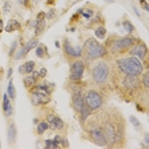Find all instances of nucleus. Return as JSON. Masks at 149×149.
Masks as SVG:
<instances>
[{"label":"nucleus","mask_w":149,"mask_h":149,"mask_svg":"<svg viewBox=\"0 0 149 149\" xmlns=\"http://www.w3.org/2000/svg\"><path fill=\"white\" fill-rule=\"evenodd\" d=\"M117 65L120 68V70L126 75H138L143 72V64L136 57H124L117 61Z\"/></svg>","instance_id":"1"},{"label":"nucleus","mask_w":149,"mask_h":149,"mask_svg":"<svg viewBox=\"0 0 149 149\" xmlns=\"http://www.w3.org/2000/svg\"><path fill=\"white\" fill-rule=\"evenodd\" d=\"M84 49L88 54V57L91 59H97V57H101L106 54V50H104L103 46H101L94 38H89L84 45Z\"/></svg>","instance_id":"2"},{"label":"nucleus","mask_w":149,"mask_h":149,"mask_svg":"<svg viewBox=\"0 0 149 149\" xmlns=\"http://www.w3.org/2000/svg\"><path fill=\"white\" fill-rule=\"evenodd\" d=\"M108 72H110V69H108L107 64H104V63L97 64V65L93 68V73H92V77H93L94 82L103 83L104 80L107 79V77H108Z\"/></svg>","instance_id":"3"},{"label":"nucleus","mask_w":149,"mask_h":149,"mask_svg":"<svg viewBox=\"0 0 149 149\" xmlns=\"http://www.w3.org/2000/svg\"><path fill=\"white\" fill-rule=\"evenodd\" d=\"M86 102H87V106L89 107L91 110H97V108H100L102 106V97L97 92H94V91H89V92L87 93Z\"/></svg>","instance_id":"4"},{"label":"nucleus","mask_w":149,"mask_h":149,"mask_svg":"<svg viewBox=\"0 0 149 149\" xmlns=\"http://www.w3.org/2000/svg\"><path fill=\"white\" fill-rule=\"evenodd\" d=\"M84 73V64L83 61L78 60L72 65V69H70V79L77 82V80H80V78L83 77Z\"/></svg>","instance_id":"5"},{"label":"nucleus","mask_w":149,"mask_h":149,"mask_svg":"<svg viewBox=\"0 0 149 149\" xmlns=\"http://www.w3.org/2000/svg\"><path fill=\"white\" fill-rule=\"evenodd\" d=\"M134 43V38L133 37H124V38L116 40L112 45V50L113 51H121L124 49H127Z\"/></svg>","instance_id":"6"},{"label":"nucleus","mask_w":149,"mask_h":149,"mask_svg":"<svg viewBox=\"0 0 149 149\" xmlns=\"http://www.w3.org/2000/svg\"><path fill=\"white\" fill-rule=\"evenodd\" d=\"M37 43H38V41H37L36 38H32V40H29V41L27 42L26 45L22 47V49H19V51L15 54V60H19V59H21V57L26 56L27 54H28L29 51H31L32 49H35V47L37 46Z\"/></svg>","instance_id":"7"},{"label":"nucleus","mask_w":149,"mask_h":149,"mask_svg":"<svg viewBox=\"0 0 149 149\" xmlns=\"http://www.w3.org/2000/svg\"><path fill=\"white\" fill-rule=\"evenodd\" d=\"M91 136H92V139L96 141L98 145H101V147L106 145V138H104V133H103V130L101 127L92 129V130H91Z\"/></svg>","instance_id":"8"},{"label":"nucleus","mask_w":149,"mask_h":149,"mask_svg":"<svg viewBox=\"0 0 149 149\" xmlns=\"http://www.w3.org/2000/svg\"><path fill=\"white\" fill-rule=\"evenodd\" d=\"M103 133H104L106 141H116V139H117V130H116V127H115L112 124L107 123L106 126H104Z\"/></svg>","instance_id":"9"},{"label":"nucleus","mask_w":149,"mask_h":149,"mask_svg":"<svg viewBox=\"0 0 149 149\" xmlns=\"http://www.w3.org/2000/svg\"><path fill=\"white\" fill-rule=\"evenodd\" d=\"M139 84H140V82H139L138 75H126L124 79V87L127 89H136Z\"/></svg>","instance_id":"10"},{"label":"nucleus","mask_w":149,"mask_h":149,"mask_svg":"<svg viewBox=\"0 0 149 149\" xmlns=\"http://www.w3.org/2000/svg\"><path fill=\"white\" fill-rule=\"evenodd\" d=\"M49 102H50V97L47 96V94L33 92V94H32V103L33 104H45Z\"/></svg>","instance_id":"11"},{"label":"nucleus","mask_w":149,"mask_h":149,"mask_svg":"<svg viewBox=\"0 0 149 149\" xmlns=\"http://www.w3.org/2000/svg\"><path fill=\"white\" fill-rule=\"evenodd\" d=\"M131 55L136 56L138 59H144L147 55V46L145 45H136L131 49Z\"/></svg>","instance_id":"12"},{"label":"nucleus","mask_w":149,"mask_h":149,"mask_svg":"<svg viewBox=\"0 0 149 149\" xmlns=\"http://www.w3.org/2000/svg\"><path fill=\"white\" fill-rule=\"evenodd\" d=\"M47 120H49V126L51 129H63L64 127V123L60 117L54 116V115H49Z\"/></svg>","instance_id":"13"},{"label":"nucleus","mask_w":149,"mask_h":149,"mask_svg":"<svg viewBox=\"0 0 149 149\" xmlns=\"http://www.w3.org/2000/svg\"><path fill=\"white\" fill-rule=\"evenodd\" d=\"M83 104H84V98L82 96V93L77 92L75 94H74V98H73V106H74V108H75L78 112H80Z\"/></svg>","instance_id":"14"},{"label":"nucleus","mask_w":149,"mask_h":149,"mask_svg":"<svg viewBox=\"0 0 149 149\" xmlns=\"http://www.w3.org/2000/svg\"><path fill=\"white\" fill-rule=\"evenodd\" d=\"M18 29H21V23L18 21H15V19L8 21L6 26L4 27V31H6V32H14V31H18Z\"/></svg>","instance_id":"15"},{"label":"nucleus","mask_w":149,"mask_h":149,"mask_svg":"<svg viewBox=\"0 0 149 149\" xmlns=\"http://www.w3.org/2000/svg\"><path fill=\"white\" fill-rule=\"evenodd\" d=\"M3 108H4V113L6 115V116H12L13 107L10 104V101H9L8 94H4V97H3Z\"/></svg>","instance_id":"16"},{"label":"nucleus","mask_w":149,"mask_h":149,"mask_svg":"<svg viewBox=\"0 0 149 149\" xmlns=\"http://www.w3.org/2000/svg\"><path fill=\"white\" fill-rule=\"evenodd\" d=\"M33 69H35V63H33V61H27L26 64H23V65L19 68V73L29 74V73L33 72Z\"/></svg>","instance_id":"17"},{"label":"nucleus","mask_w":149,"mask_h":149,"mask_svg":"<svg viewBox=\"0 0 149 149\" xmlns=\"http://www.w3.org/2000/svg\"><path fill=\"white\" fill-rule=\"evenodd\" d=\"M35 49H36V55L38 57H45L46 56L47 49H46L45 45H38V46H36Z\"/></svg>","instance_id":"18"},{"label":"nucleus","mask_w":149,"mask_h":149,"mask_svg":"<svg viewBox=\"0 0 149 149\" xmlns=\"http://www.w3.org/2000/svg\"><path fill=\"white\" fill-rule=\"evenodd\" d=\"M15 135H17V130H15V125L12 124L10 126H9V130H8V139L9 141H14L15 140Z\"/></svg>","instance_id":"19"},{"label":"nucleus","mask_w":149,"mask_h":149,"mask_svg":"<svg viewBox=\"0 0 149 149\" xmlns=\"http://www.w3.org/2000/svg\"><path fill=\"white\" fill-rule=\"evenodd\" d=\"M8 97L14 100L15 98V89H14V86H13V80L10 79L9 80V84H8Z\"/></svg>","instance_id":"20"},{"label":"nucleus","mask_w":149,"mask_h":149,"mask_svg":"<svg viewBox=\"0 0 149 149\" xmlns=\"http://www.w3.org/2000/svg\"><path fill=\"white\" fill-rule=\"evenodd\" d=\"M80 113H82V121H86V120H87V117L89 116V113H91L89 107L86 106V104H83L82 110H80Z\"/></svg>","instance_id":"21"},{"label":"nucleus","mask_w":149,"mask_h":149,"mask_svg":"<svg viewBox=\"0 0 149 149\" xmlns=\"http://www.w3.org/2000/svg\"><path fill=\"white\" fill-rule=\"evenodd\" d=\"M96 37L100 40H103L106 37V29H104V27H98L96 29Z\"/></svg>","instance_id":"22"},{"label":"nucleus","mask_w":149,"mask_h":149,"mask_svg":"<svg viewBox=\"0 0 149 149\" xmlns=\"http://www.w3.org/2000/svg\"><path fill=\"white\" fill-rule=\"evenodd\" d=\"M47 129H49V124H47V123H40L38 126H37V133H38V134H43Z\"/></svg>","instance_id":"23"},{"label":"nucleus","mask_w":149,"mask_h":149,"mask_svg":"<svg viewBox=\"0 0 149 149\" xmlns=\"http://www.w3.org/2000/svg\"><path fill=\"white\" fill-rule=\"evenodd\" d=\"M79 13L84 17V18H87V19L92 18V15H93V12L91 10V9H80Z\"/></svg>","instance_id":"24"},{"label":"nucleus","mask_w":149,"mask_h":149,"mask_svg":"<svg viewBox=\"0 0 149 149\" xmlns=\"http://www.w3.org/2000/svg\"><path fill=\"white\" fill-rule=\"evenodd\" d=\"M45 147L46 148H57L59 147V144L55 143V141L51 140V139H46L45 140Z\"/></svg>","instance_id":"25"},{"label":"nucleus","mask_w":149,"mask_h":149,"mask_svg":"<svg viewBox=\"0 0 149 149\" xmlns=\"http://www.w3.org/2000/svg\"><path fill=\"white\" fill-rule=\"evenodd\" d=\"M64 47H65V51L69 54L70 56H73V47H72V45H70V42L68 41V40L65 41V43H64Z\"/></svg>","instance_id":"26"},{"label":"nucleus","mask_w":149,"mask_h":149,"mask_svg":"<svg viewBox=\"0 0 149 149\" xmlns=\"http://www.w3.org/2000/svg\"><path fill=\"white\" fill-rule=\"evenodd\" d=\"M80 55H82V47H80V46H75L73 49V56L74 57H79Z\"/></svg>","instance_id":"27"},{"label":"nucleus","mask_w":149,"mask_h":149,"mask_svg":"<svg viewBox=\"0 0 149 149\" xmlns=\"http://www.w3.org/2000/svg\"><path fill=\"white\" fill-rule=\"evenodd\" d=\"M123 26L125 27V29H126V32H133V29H134V26L131 24L129 21H125L124 23H123Z\"/></svg>","instance_id":"28"},{"label":"nucleus","mask_w":149,"mask_h":149,"mask_svg":"<svg viewBox=\"0 0 149 149\" xmlns=\"http://www.w3.org/2000/svg\"><path fill=\"white\" fill-rule=\"evenodd\" d=\"M130 121H131V124H133L134 126L138 129V130H139V129L141 127V125H140V123H139V121L136 120V117H134V116H130Z\"/></svg>","instance_id":"29"},{"label":"nucleus","mask_w":149,"mask_h":149,"mask_svg":"<svg viewBox=\"0 0 149 149\" xmlns=\"http://www.w3.org/2000/svg\"><path fill=\"white\" fill-rule=\"evenodd\" d=\"M148 79H149V75H148V73H145V74H144V77H143V82H144L145 89H148V88H149V83H148Z\"/></svg>","instance_id":"30"},{"label":"nucleus","mask_w":149,"mask_h":149,"mask_svg":"<svg viewBox=\"0 0 149 149\" xmlns=\"http://www.w3.org/2000/svg\"><path fill=\"white\" fill-rule=\"evenodd\" d=\"M45 17H46V14L43 12L38 13V14H37V19H36V21H43V19H45Z\"/></svg>","instance_id":"31"},{"label":"nucleus","mask_w":149,"mask_h":149,"mask_svg":"<svg viewBox=\"0 0 149 149\" xmlns=\"http://www.w3.org/2000/svg\"><path fill=\"white\" fill-rule=\"evenodd\" d=\"M140 4L143 5V8H144V10H149V6H148V4H147V1L145 0H140Z\"/></svg>","instance_id":"32"},{"label":"nucleus","mask_w":149,"mask_h":149,"mask_svg":"<svg viewBox=\"0 0 149 149\" xmlns=\"http://www.w3.org/2000/svg\"><path fill=\"white\" fill-rule=\"evenodd\" d=\"M45 75H46V69H45V68H42L41 72L38 73V78H43Z\"/></svg>","instance_id":"33"},{"label":"nucleus","mask_w":149,"mask_h":149,"mask_svg":"<svg viewBox=\"0 0 149 149\" xmlns=\"http://www.w3.org/2000/svg\"><path fill=\"white\" fill-rule=\"evenodd\" d=\"M4 10H5V12H9V10H10V3H5V4H4Z\"/></svg>","instance_id":"34"},{"label":"nucleus","mask_w":149,"mask_h":149,"mask_svg":"<svg viewBox=\"0 0 149 149\" xmlns=\"http://www.w3.org/2000/svg\"><path fill=\"white\" fill-rule=\"evenodd\" d=\"M15 47H17V42H13V45H12V49H10V51H9V54H12L14 52V50H15Z\"/></svg>","instance_id":"35"},{"label":"nucleus","mask_w":149,"mask_h":149,"mask_svg":"<svg viewBox=\"0 0 149 149\" xmlns=\"http://www.w3.org/2000/svg\"><path fill=\"white\" fill-rule=\"evenodd\" d=\"M54 141H55V143H57V144H60V143H61V138H60L59 135H56L55 139H54Z\"/></svg>","instance_id":"36"},{"label":"nucleus","mask_w":149,"mask_h":149,"mask_svg":"<svg viewBox=\"0 0 149 149\" xmlns=\"http://www.w3.org/2000/svg\"><path fill=\"white\" fill-rule=\"evenodd\" d=\"M54 14H55V12L51 10V12L49 13V14H46V17H47V18H49V19H51V18H54Z\"/></svg>","instance_id":"37"},{"label":"nucleus","mask_w":149,"mask_h":149,"mask_svg":"<svg viewBox=\"0 0 149 149\" xmlns=\"http://www.w3.org/2000/svg\"><path fill=\"white\" fill-rule=\"evenodd\" d=\"M28 1L29 0H19V3L23 4V5H26V6H28Z\"/></svg>","instance_id":"38"},{"label":"nucleus","mask_w":149,"mask_h":149,"mask_svg":"<svg viewBox=\"0 0 149 149\" xmlns=\"http://www.w3.org/2000/svg\"><path fill=\"white\" fill-rule=\"evenodd\" d=\"M3 29H4V24H3V21L0 19V32H1Z\"/></svg>","instance_id":"39"},{"label":"nucleus","mask_w":149,"mask_h":149,"mask_svg":"<svg viewBox=\"0 0 149 149\" xmlns=\"http://www.w3.org/2000/svg\"><path fill=\"white\" fill-rule=\"evenodd\" d=\"M12 73H13V69H9V70H8V78H10Z\"/></svg>","instance_id":"40"},{"label":"nucleus","mask_w":149,"mask_h":149,"mask_svg":"<svg viewBox=\"0 0 149 149\" xmlns=\"http://www.w3.org/2000/svg\"><path fill=\"white\" fill-rule=\"evenodd\" d=\"M134 12H135V13H136V15H138V17H140V13H139V12H138V9H136V8H134Z\"/></svg>","instance_id":"41"},{"label":"nucleus","mask_w":149,"mask_h":149,"mask_svg":"<svg viewBox=\"0 0 149 149\" xmlns=\"http://www.w3.org/2000/svg\"><path fill=\"white\" fill-rule=\"evenodd\" d=\"M55 46H56V47H60V43L56 41V42H55Z\"/></svg>","instance_id":"42"}]
</instances>
